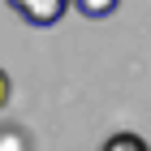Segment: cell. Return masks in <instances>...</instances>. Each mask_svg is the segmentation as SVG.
I'll return each instance as SVG.
<instances>
[{"instance_id":"cell-5","label":"cell","mask_w":151,"mask_h":151,"mask_svg":"<svg viewBox=\"0 0 151 151\" xmlns=\"http://www.w3.org/2000/svg\"><path fill=\"white\" fill-rule=\"evenodd\" d=\"M9 95H13V86H9V73H4V69H0V108H4V104H9Z\"/></svg>"},{"instance_id":"cell-4","label":"cell","mask_w":151,"mask_h":151,"mask_svg":"<svg viewBox=\"0 0 151 151\" xmlns=\"http://www.w3.org/2000/svg\"><path fill=\"white\" fill-rule=\"evenodd\" d=\"M0 151H30V142L17 125H0Z\"/></svg>"},{"instance_id":"cell-1","label":"cell","mask_w":151,"mask_h":151,"mask_svg":"<svg viewBox=\"0 0 151 151\" xmlns=\"http://www.w3.org/2000/svg\"><path fill=\"white\" fill-rule=\"evenodd\" d=\"M4 4L30 26H56L69 9V0H4Z\"/></svg>"},{"instance_id":"cell-2","label":"cell","mask_w":151,"mask_h":151,"mask_svg":"<svg viewBox=\"0 0 151 151\" xmlns=\"http://www.w3.org/2000/svg\"><path fill=\"white\" fill-rule=\"evenodd\" d=\"M99 151H151V147H147V138H142V134L116 129V134H108V138H104V147H99Z\"/></svg>"},{"instance_id":"cell-3","label":"cell","mask_w":151,"mask_h":151,"mask_svg":"<svg viewBox=\"0 0 151 151\" xmlns=\"http://www.w3.org/2000/svg\"><path fill=\"white\" fill-rule=\"evenodd\" d=\"M69 4L82 13V17H91V22H99V17H108V13L121 9V0H69Z\"/></svg>"}]
</instances>
